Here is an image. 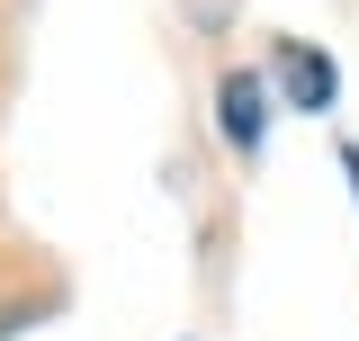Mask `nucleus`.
Listing matches in <instances>:
<instances>
[{
    "label": "nucleus",
    "mask_w": 359,
    "mask_h": 341,
    "mask_svg": "<svg viewBox=\"0 0 359 341\" xmlns=\"http://www.w3.org/2000/svg\"><path fill=\"white\" fill-rule=\"evenodd\" d=\"M216 126H224L233 153H261V135H269V81L252 72V63H233V72L216 81Z\"/></svg>",
    "instance_id": "nucleus-1"
},
{
    "label": "nucleus",
    "mask_w": 359,
    "mask_h": 341,
    "mask_svg": "<svg viewBox=\"0 0 359 341\" xmlns=\"http://www.w3.org/2000/svg\"><path fill=\"white\" fill-rule=\"evenodd\" d=\"M278 81H287V99L297 108H332V54H314V45H278Z\"/></svg>",
    "instance_id": "nucleus-2"
},
{
    "label": "nucleus",
    "mask_w": 359,
    "mask_h": 341,
    "mask_svg": "<svg viewBox=\"0 0 359 341\" xmlns=\"http://www.w3.org/2000/svg\"><path fill=\"white\" fill-rule=\"evenodd\" d=\"M341 170H351V189H359V144H351V153H341Z\"/></svg>",
    "instance_id": "nucleus-3"
}]
</instances>
